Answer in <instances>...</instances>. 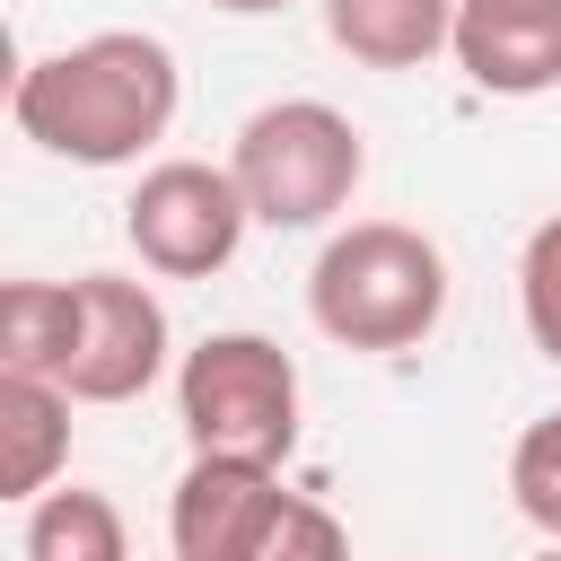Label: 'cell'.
<instances>
[{
	"mask_svg": "<svg viewBox=\"0 0 561 561\" xmlns=\"http://www.w3.org/2000/svg\"><path fill=\"white\" fill-rule=\"evenodd\" d=\"M175 96H184L175 53L140 26H105V35H79L61 53H35L9 88V114L44 158L131 167L149 140H167Z\"/></svg>",
	"mask_w": 561,
	"mask_h": 561,
	"instance_id": "obj_1",
	"label": "cell"
},
{
	"mask_svg": "<svg viewBox=\"0 0 561 561\" xmlns=\"http://www.w3.org/2000/svg\"><path fill=\"white\" fill-rule=\"evenodd\" d=\"M307 316L342 351H412L447 316V254L403 219H351L307 272Z\"/></svg>",
	"mask_w": 561,
	"mask_h": 561,
	"instance_id": "obj_2",
	"label": "cell"
},
{
	"mask_svg": "<svg viewBox=\"0 0 561 561\" xmlns=\"http://www.w3.org/2000/svg\"><path fill=\"white\" fill-rule=\"evenodd\" d=\"M228 175H237V193L263 228H324L333 210H351V193L368 175V140L342 105L280 96V105H254L237 123Z\"/></svg>",
	"mask_w": 561,
	"mask_h": 561,
	"instance_id": "obj_3",
	"label": "cell"
},
{
	"mask_svg": "<svg viewBox=\"0 0 561 561\" xmlns=\"http://www.w3.org/2000/svg\"><path fill=\"white\" fill-rule=\"evenodd\" d=\"M175 421L193 456L289 465L298 447V359L272 333H202L175 368Z\"/></svg>",
	"mask_w": 561,
	"mask_h": 561,
	"instance_id": "obj_4",
	"label": "cell"
},
{
	"mask_svg": "<svg viewBox=\"0 0 561 561\" xmlns=\"http://www.w3.org/2000/svg\"><path fill=\"white\" fill-rule=\"evenodd\" d=\"M245 228H254V210H245L237 175L210 167V158H158V167H140V184L123 202V237H131V254L158 280H210V272H228L237 245H245Z\"/></svg>",
	"mask_w": 561,
	"mask_h": 561,
	"instance_id": "obj_5",
	"label": "cell"
},
{
	"mask_svg": "<svg viewBox=\"0 0 561 561\" xmlns=\"http://www.w3.org/2000/svg\"><path fill=\"white\" fill-rule=\"evenodd\" d=\"M167 377V307L131 272H79V351H70V403H140Z\"/></svg>",
	"mask_w": 561,
	"mask_h": 561,
	"instance_id": "obj_6",
	"label": "cell"
},
{
	"mask_svg": "<svg viewBox=\"0 0 561 561\" xmlns=\"http://www.w3.org/2000/svg\"><path fill=\"white\" fill-rule=\"evenodd\" d=\"M289 491H280V465H254V456H193L175 500H167V552L175 561H254L263 535L280 526Z\"/></svg>",
	"mask_w": 561,
	"mask_h": 561,
	"instance_id": "obj_7",
	"label": "cell"
},
{
	"mask_svg": "<svg viewBox=\"0 0 561 561\" xmlns=\"http://www.w3.org/2000/svg\"><path fill=\"white\" fill-rule=\"evenodd\" d=\"M456 70L482 96L561 88V0H456Z\"/></svg>",
	"mask_w": 561,
	"mask_h": 561,
	"instance_id": "obj_8",
	"label": "cell"
},
{
	"mask_svg": "<svg viewBox=\"0 0 561 561\" xmlns=\"http://www.w3.org/2000/svg\"><path fill=\"white\" fill-rule=\"evenodd\" d=\"M324 35L359 70H421L456 44V0H324Z\"/></svg>",
	"mask_w": 561,
	"mask_h": 561,
	"instance_id": "obj_9",
	"label": "cell"
},
{
	"mask_svg": "<svg viewBox=\"0 0 561 561\" xmlns=\"http://www.w3.org/2000/svg\"><path fill=\"white\" fill-rule=\"evenodd\" d=\"M61 465H70V386L0 377V491L35 508Z\"/></svg>",
	"mask_w": 561,
	"mask_h": 561,
	"instance_id": "obj_10",
	"label": "cell"
},
{
	"mask_svg": "<svg viewBox=\"0 0 561 561\" xmlns=\"http://www.w3.org/2000/svg\"><path fill=\"white\" fill-rule=\"evenodd\" d=\"M79 351V280H9L0 289V377H70Z\"/></svg>",
	"mask_w": 561,
	"mask_h": 561,
	"instance_id": "obj_11",
	"label": "cell"
},
{
	"mask_svg": "<svg viewBox=\"0 0 561 561\" xmlns=\"http://www.w3.org/2000/svg\"><path fill=\"white\" fill-rule=\"evenodd\" d=\"M26 561H131V535H123V508L88 482H53L35 508H26V535H18Z\"/></svg>",
	"mask_w": 561,
	"mask_h": 561,
	"instance_id": "obj_12",
	"label": "cell"
},
{
	"mask_svg": "<svg viewBox=\"0 0 561 561\" xmlns=\"http://www.w3.org/2000/svg\"><path fill=\"white\" fill-rule=\"evenodd\" d=\"M517 316H526V342L561 368V210L535 219L517 245Z\"/></svg>",
	"mask_w": 561,
	"mask_h": 561,
	"instance_id": "obj_13",
	"label": "cell"
},
{
	"mask_svg": "<svg viewBox=\"0 0 561 561\" xmlns=\"http://www.w3.org/2000/svg\"><path fill=\"white\" fill-rule=\"evenodd\" d=\"M508 491H517V517L561 543V403L517 430V447H508Z\"/></svg>",
	"mask_w": 561,
	"mask_h": 561,
	"instance_id": "obj_14",
	"label": "cell"
},
{
	"mask_svg": "<svg viewBox=\"0 0 561 561\" xmlns=\"http://www.w3.org/2000/svg\"><path fill=\"white\" fill-rule=\"evenodd\" d=\"M254 561H351V535H342V517H333L324 500H298V491H289L280 526L263 535Z\"/></svg>",
	"mask_w": 561,
	"mask_h": 561,
	"instance_id": "obj_15",
	"label": "cell"
},
{
	"mask_svg": "<svg viewBox=\"0 0 561 561\" xmlns=\"http://www.w3.org/2000/svg\"><path fill=\"white\" fill-rule=\"evenodd\" d=\"M210 9H228V18H272V9H289V0H210Z\"/></svg>",
	"mask_w": 561,
	"mask_h": 561,
	"instance_id": "obj_16",
	"label": "cell"
},
{
	"mask_svg": "<svg viewBox=\"0 0 561 561\" xmlns=\"http://www.w3.org/2000/svg\"><path fill=\"white\" fill-rule=\"evenodd\" d=\"M535 561H561V543H552V552H535Z\"/></svg>",
	"mask_w": 561,
	"mask_h": 561,
	"instance_id": "obj_17",
	"label": "cell"
}]
</instances>
